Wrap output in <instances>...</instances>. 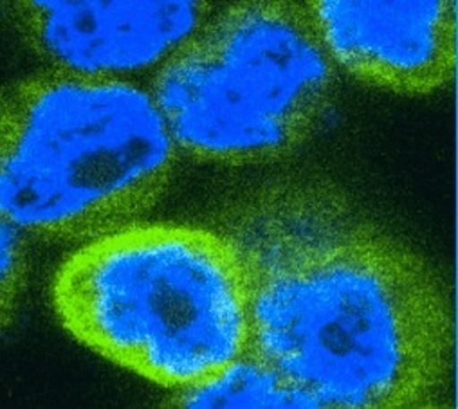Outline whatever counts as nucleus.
<instances>
[{"mask_svg": "<svg viewBox=\"0 0 458 409\" xmlns=\"http://www.w3.org/2000/svg\"><path fill=\"white\" fill-rule=\"evenodd\" d=\"M213 228L244 272L248 352L319 407L447 404V287L345 189L325 177L278 175L229 198Z\"/></svg>", "mask_w": 458, "mask_h": 409, "instance_id": "obj_1", "label": "nucleus"}, {"mask_svg": "<svg viewBox=\"0 0 458 409\" xmlns=\"http://www.w3.org/2000/svg\"><path fill=\"white\" fill-rule=\"evenodd\" d=\"M181 152L152 90L55 71L0 97V217L28 237L87 244L154 210Z\"/></svg>", "mask_w": 458, "mask_h": 409, "instance_id": "obj_2", "label": "nucleus"}, {"mask_svg": "<svg viewBox=\"0 0 458 409\" xmlns=\"http://www.w3.org/2000/svg\"><path fill=\"white\" fill-rule=\"evenodd\" d=\"M51 299L83 346L175 391L250 350L244 272L215 228L140 222L81 244L55 272Z\"/></svg>", "mask_w": 458, "mask_h": 409, "instance_id": "obj_3", "label": "nucleus"}, {"mask_svg": "<svg viewBox=\"0 0 458 409\" xmlns=\"http://www.w3.org/2000/svg\"><path fill=\"white\" fill-rule=\"evenodd\" d=\"M181 152L199 163L262 166L319 129L337 69L305 3L218 6L148 87Z\"/></svg>", "mask_w": 458, "mask_h": 409, "instance_id": "obj_4", "label": "nucleus"}, {"mask_svg": "<svg viewBox=\"0 0 458 409\" xmlns=\"http://www.w3.org/2000/svg\"><path fill=\"white\" fill-rule=\"evenodd\" d=\"M204 0H17L6 12L46 71L131 79L156 74L209 21Z\"/></svg>", "mask_w": 458, "mask_h": 409, "instance_id": "obj_5", "label": "nucleus"}, {"mask_svg": "<svg viewBox=\"0 0 458 409\" xmlns=\"http://www.w3.org/2000/svg\"><path fill=\"white\" fill-rule=\"evenodd\" d=\"M305 6L335 69L369 87L426 96L454 78V0H307Z\"/></svg>", "mask_w": 458, "mask_h": 409, "instance_id": "obj_6", "label": "nucleus"}, {"mask_svg": "<svg viewBox=\"0 0 458 409\" xmlns=\"http://www.w3.org/2000/svg\"><path fill=\"white\" fill-rule=\"evenodd\" d=\"M168 404L177 407H319L307 391L251 352L215 377L177 389Z\"/></svg>", "mask_w": 458, "mask_h": 409, "instance_id": "obj_7", "label": "nucleus"}, {"mask_svg": "<svg viewBox=\"0 0 458 409\" xmlns=\"http://www.w3.org/2000/svg\"><path fill=\"white\" fill-rule=\"evenodd\" d=\"M26 233L0 217V325L6 330L13 318L28 281Z\"/></svg>", "mask_w": 458, "mask_h": 409, "instance_id": "obj_8", "label": "nucleus"}]
</instances>
